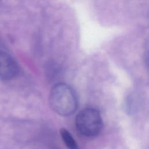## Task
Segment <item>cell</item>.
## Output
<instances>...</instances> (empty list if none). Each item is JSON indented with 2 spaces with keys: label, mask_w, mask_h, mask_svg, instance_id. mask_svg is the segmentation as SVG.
<instances>
[{
  "label": "cell",
  "mask_w": 149,
  "mask_h": 149,
  "mask_svg": "<svg viewBox=\"0 0 149 149\" xmlns=\"http://www.w3.org/2000/svg\"><path fill=\"white\" fill-rule=\"evenodd\" d=\"M19 66L8 53L0 50V80H10L19 73Z\"/></svg>",
  "instance_id": "3"
},
{
  "label": "cell",
  "mask_w": 149,
  "mask_h": 149,
  "mask_svg": "<svg viewBox=\"0 0 149 149\" xmlns=\"http://www.w3.org/2000/svg\"><path fill=\"white\" fill-rule=\"evenodd\" d=\"M51 108L61 116H69L75 112L78 107L76 92L69 85L60 83L51 89L49 95Z\"/></svg>",
  "instance_id": "1"
},
{
  "label": "cell",
  "mask_w": 149,
  "mask_h": 149,
  "mask_svg": "<svg viewBox=\"0 0 149 149\" xmlns=\"http://www.w3.org/2000/svg\"><path fill=\"white\" fill-rule=\"evenodd\" d=\"M144 61L147 69L149 72V38L146 42L144 47Z\"/></svg>",
  "instance_id": "5"
},
{
  "label": "cell",
  "mask_w": 149,
  "mask_h": 149,
  "mask_svg": "<svg viewBox=\"0 0 149 149\" xmlns=\"http://www.w3.org/2000/svg\"><path fill=\"white\" fill-rule=\"evenodd\" d=\"M102 120L99 111L93 108H87L80 111L76 118V126L83 136H97L102 128Z\"/></svg>",
  "instance_id": "2"
},
{
  "label": "cell",
  "mask_w": 149,
  "mask_h": 149,
  "mask_svg": "<svg viewBox=\"0 0 149 149\" xmlns=\"http://www.w3.org/2000/svg\"><path fill=\"white\" fill-rule=\"evenodd\" d=\"M61 138L68 149H79V146L70 133L65 128L60 130Z\"/></svg>",
  "instance_id": "4"
}]
</instances>
